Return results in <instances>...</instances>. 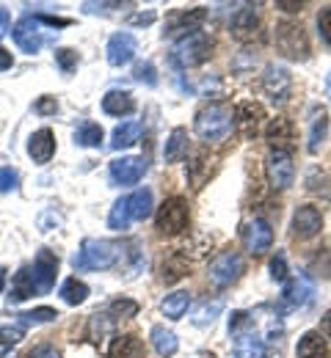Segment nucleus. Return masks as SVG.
<instances>
[{"label": "nucleus", "mask_w": 331, "mask_h": 358, "mask_svg": "<svg viewBox=\"0 0 331 358\" xmlns=\"http://www.w3.org/2000/svg\"><path fill=\"white\" fill-rule=\"evenodd\" d=\"M243 245L254 254V257H262L265 251H271L274 245V229L265 218H254L243 226Z\"/></svg>", "instance_id": "nucleus-13"}, {"label": "nucleus", "mask_w": 331, "mask_h": 358, "mask_svg": "<svg viewBox=\"0 0 331 358\" xmlns=\"http://www.w3.org/2000/svg\"><path fill=\"white\" fill-rule=\"evenodd\" d=\"M25 336V331L20 325H0V345L3 348H11V345H20Z\"/></svg>", "instance_id": "nucleus-42"}, {"label": "nucleus", "mask_w": 331, "mask_h": 358, "mask_svg": "<svg viewBox=\"0 0 331 358\" xmlns=\"http://www.w3.org/2000/svg\"><path fill=\"white\" fill-rule=\"evenodd\" d=\"M188 306H190L188 292H171V295H166V301L160 303V312L166 314L169 320H183L185 312H188Z\"/></svg>", "instance_id": "nucleus-34"}, {"label": "nucleus", "mask_w": 331, "mask_h": 358, "mask_svg": "<svg viewBox=\"0 0 331 358\" xmlns=\"http://www.w3.org/2000/svg\"><path fill=\"white\" fill-rule=\"evenodd\" d=\"M31 295H36V287H34V275H31V268H20V273L14 275L11 281V289H8V303H22L28 301Z\"/></svg>", "instance_id": "nucleus-24"}, {"label": "nucleus", "mask_w": 331, "mask_h": 358, "mask_svg": "<svg viewBox=\"0 0 331 358\" xmlns=\"http://www.w3.org/2000/svg\"><path fill=\"white\" fill-rule=\"evenodd\" d=\"M210 174H213V157L204 155V152H199V155L193 157V163L188 166V179H190V185H193V190H202V185L207 182Z\"/></svg>", "instance_id": "nucleus-30"}, {"label": "nucleus", "mask_w": 331, "mask_h": 358, "mask_svg": "<svg viewBox=\"0 0 331 358\" xmlns=\"http://www.w3.org/2000/svg\"><path fill=\"white\" fill-rule=\"evenodd\" d=\"M185 155H188V130L177 127V130H171L166 146H163V160L166 163H180Z\"/></svg>", "instance_id": "nucleus-25"}, {"label": "nucleus", "mask_w": 331, "mask_h": 358, "mask_svg": "<svg viewBox=\"0 0 331 358\" xmlns=\"http://www.w3.org/2000/svg\"><path fill=\"white\" fill-rule=\"evenodd\" d=\"M111 334H113V317H108V314H94L92 322H89V336H92V342H102V339L111 336Z\"/></svg>", "instance_id": "nucleus-36"}, {"label": "nucleus", "mask_w": 331, "mask_h": 358, "mask_svg": "<svg viewBox=\"0 0 331 358\" xmlns=\"http://www.w3.org/2000/svg\"><path fill=\"white\" fill-rule=\"evenodd\" d=\"M8 31H11V14H8L6 6H0V39H3Z\"/></svg>", "instance_id": "nucleus-50"}, {"label": "nucleus", "mask_w": 331, "mask_h": 358, "mask_svg": "<svg viewBox=\"0 0 331 358\" xmlns=\"http://www.w3.org/2000/svg\"><path fill=\"white\" fill-rule=\"evenodd\" d=\"M276 8L295 14V11H301V8H304V3H295V0H276Z\"/></svg>", "instance_id": "nucleus-51"}, {"label": "nucleus", "mask_w": 331, "mask_h": 358, "mask_svg": "<svg viewBox=\"0 0 331 358\" xmlns=\"http://www.w3.org/2000/svg\"><path fill=\"white\" fill-rule=\"evenodd\" d=\"M108 64L111 66H125V64H130L133 58H136V52H139V42H136V36L133 34H127V31H119V34H113L111 39H108Z\"/></svg>", "instance_id": "nucleus-16"}, {"label": "nucleus", "mask_w": 331, "mask_h": 358, "mask_svg": "<svg viewBox=\"0 0 331 358\" xmlns=\"http://www.w3.org/2000/svg\"><path fill=\"white\" fill-rule=\"evenodd\" d=\"M28 155L39 166L50 163V157L55 155V135H52V130L42 127V130H36V133L31 135L28 138Z\"/></svg>", "instance_id": "nucleus-20"}, {"label": "nucleus", "mask_w": 331, "mask_h": 358, "mask_svg": "<svg viewBox=\"0 0 331 358\" xmlns=\"http://www.w3.org/2000/svg\"><path fill=\"white\" fill-rule=\"evenodd\" d=\"M246 331H251V317L246 312H235L232 320H230V334H232V336H240V334H246Z\"/></svg>", "instance_id": "nucleus-44"}, {"label": "nucleus", "mask_w": 331, "mask_h": 358, "mask_svg": "<svg viewBox=\"0 0 331 358\" xmlns=\"http://www.w3.org/2000/svg\"><path fill=\"white\" fill-rule=\"evenodd\" d=\"M17 185H20V174L11 166H3L0 169V193H11V190H17Z\"/></svg>", "instance_id": "nucleus-43"}, {"label": "nucleus", "mask_w": 331, "mask_h": 358, "mask_svg": "<svg viewBox=\"0 0 331 358\" xmlns=\"http://www.w3.org/2000/svg\"><path fill=\"white\" fill-rule=\"evenodd\" d=\"M284 303L290 306V309H295V306H304L309 298H312V284L307 281V278H295L293 284H287L284 287Z\"/></svg>", "instance_id": "nucleus-31"}, {"label": "nucleus", "mask_w": 331, "mask_h": 358, "mask_svg": "<svg viewBox=\"0 0 331 358\" xmlns=\"http://www.w3.org/2000/svg\"><path fill=\"white\" fill-rule=\"evenodd\" d=\"M190 221V210H188V201L183 196H171L166 199L160 207H157V215H155V226L163 237H177L188 229Z\"/></svg>", "instance_id": "nucleus-5"}, {"label": "nucleus", "mask_w": 331, "mask_h": 358, "mask_svg": "<svg viewBox=\"0 0 331 358\" xmlns=\"http://www.w3.org/2000/svg\"><path fill=\"white\" fill-rule=\"evenodd\" d=\"M55 64L64 75H72L78 69V52L72 47H61V50H55Z\"/></svg>", "instance_id": "nucleus-40"}, {"label": "nucleus", "mask_w": 331, "mask_h": 358, "mask_svg": "<svg viewBox=\"0 0 331 358\" xmlns=\"http://www.w3.org/2000/svg\"><path fill=\"white\" fill-rule=\"evenodd\" d=\"M146 174V160L143 157H119L111 163V179L116 185H136Z\"/></svg>", "instance_id": "nucleus-18"}, {"label": "nucleus", "mask_w": 331, "mask_h": 358, "mask_svg": "<svg viewBox=\"0 0 331 358\" xmlns=\"http://www.w3.org/2000/svg\"><path fill=\"white\" fill-rule=\"evenodd\" d=\"M262 122H265V108L260 102L246 99V102H240L235 108V127L246 141H254L260 135Z\"/></svg>", "instance_id": "nucleus-9"}, {"label": "nucleus", "mask_w": 331, "mask_h": 358, "mask_svg": "<svg viewBox=\"0 0 331 358\" xmlns=\"http://www.w3.org/2000/svg\"><path fill=\"white\" fill-rule=\"evenodd\" d=\"M136 80H139V83H146V86H155V83H157L155 66H152V64H141V66L136 69Z\"/></svg>", "instance_id": "nucleus-48"}, {"label": "nucleus", "mask_w": 331, "mask_h": 358, "mask_svg": "<svg viewBox=\"0 0 331 358\" xmlns=\"http://www.w3.org/2000/svg\"><path fill=\"white\" fill-rule=\"evenodd\" d=\"M3 281H6V270H0V289H3Z\"/></svg>", "instance_id": "nucleus-55"}, {"label": "nucleus", "mask_w": 331, "mask_h": 358, "mask_svg": "<svg viewBox=\"0 0 331 358\" xmlns=\"http://www.w3.org/2000/svg\"><path fill=\"white\" fill-rule=\"evenodd\" d=\"M207 20V8L204 6H193V8H183V11H174L166 22V34L169 36H188V34H196L202 28V22Z\"/></svg>", "instance_id": "nucleus-14"}, {"label": "nucleus", "mask_w": 331, "mask_h": 358, "mask_svg": "<svg viewBox=\"0 0 331 358\" xmlns=\"http://www.w3.org/2000/svg\"><path fill=\"white\" fill-rule=\"evenodd\" d=\"M102 110L108 116H130L136 110V99L130 91H108L102 96Z\"/></svg>", "instance_id": "nucleus-22"}, {"label": "nucleus", "mask_w": 331, "mask_h": 358, "mask_svg": "<svg viewBox=\"0 0 331 358\" xmlns=\"http://www.w3.org/2000/svg\"><path fill=\"white\" fill-rule=\"evenodd\" d=\"M61 298H64V303H69V306H80L86 298H89V284H83L80 278H66L64 284H61V292H58Z\"/></svg>", "instance_id": "nucleus-32"}, {"label": "nucleus", "mask_w": 331, "mask_h": 358, "mask_svg": "<svg viewBox=\"0 0 331 358\" xmlns=\"http://www.w3.org/2000/svg\"><path fill=\"white\" fill-rule=\"evenodd\" d=\"M152 345H155L157 356H163V358H171L177 350H180V339H177V334L169 331V328H163V325H155V328H152Z\"/></svg>", "instance_id": "nucleus-27"}, {"label": "nucleus", "mask_w": 331, "mask_h": 358, "mask_svg": "<svg viewBox=\"0 0 331 358\" xmlns=\"http://www.w3.org/2000/svg\"><path fill=\"white\" fill-rule=\"evenodd\" d=\"M11 36H14L17 47H20L22 52H28V55L39 52V50L50 42V34L45 31V20H42V14H34V17L28 14V17H22V20L14 25Z\"/></svg>", "instance_id": "nucleus-6"}, {"label": "nucleus", "mask_w": 331, "mask_h": 358, "mask_svg": "<svg viewBox=\"0 0 331 358\" xmlns=\"http://www.w3.org/2000/svg\"><path fill=\"white\" fill-rule=\"evenodd\" d=\"M119 257H122V248L116 243L86 237L80 243V251L72 259V265H75V270H108L119 262Z\"/></svg>", "instance_id": "nucleus-2"}, {"label": "nucleus", "mask_w": 331, "mask_h": 358, "mask_svg": "<svg viewBox=\"0 0 331 358\" xmlns=\"http://www.w3.org/2000/svg\"><path fill=\"white\" fill-rule=\"evenodd\" d=\"M125 199V210H127V218L130 224L133 221H146L152 215V207H155V196L149 187H139L133 190L130 196H122Z\"/></svg>", "instance_id": "nucleus-19"}, {"label": "nucleus", "mask_w": 331, "mask_h": 358, "mask_svg": "<svg viewBox=\"0 0 331 358\" xmlns=\"http://www.w3.org/2000/svg\"><path fill=\"white\" fill-rule=\"evenodd\" d=\"M130 22H133V25H149V22H155V14H152V11H146V14H136Z\"/></svg>", "instance_id": "nucleus-53"}, {"label": "nucleus", "mask_w": 331, "mask_h": 358, "mask_svg": "<svg viewBox=\"0 0 331 358\" xmlns=\"http://www.w3.org/2000/svg\"><path fill=\"white\" fill-rule=\"evenodd\" d=\"M185 275H188V262H185V257L171 254L169 259H163V265H160V278H163L166 284H177V281L185 278Z\"/></svg>", "instance_id": "nucleus-33"}, {"label": "nucleus", "mask_w": 331, "mask_h": 358, "mask_svg": "<svg viewBox=\"0 0 331 358\" xmlns=\"http://www.w3.org/2000/svg\"><path fill=\"white\" fill-rule=\"evenodd\" d=\"M224 306H221V301H213V303H204L199 312H196V317H193V322L196 325H213V320L218 317V312H221Z\"/></svg>", "instance_id": "nucleus-41"}, {"label": "nucleus", "mask_w": 331, "mask_h": 358, "mask_svg": "<svg viewBox=\"0 0 331 358\" xmlns=\"http://www.w3.org/2000/svg\"><path fill=\"white\" fill-rule=\"evenodd\" d=\"M108 358H143V342L133 334L113 336V345L108 350Z\"/></svg>", "instance_id": "nucleus-23"}, {"label": "nucleus", "mask_w": 331, "mask_h": 358, "mask_svg": "<svg viewBox=\"0 0 331 358\" xmlns=\"http://www.w3.org/2000/svg\"><path fill=\"white\" fill-rule=\"evenodd\" d=\"M230 31H232V36H235L237 42H243V45L260 42L262 39V22H260L257 8H251V6L240 8L232 17V22H230Z\"/></svg>", "instance_id": "nucleus-10"}, {"label": "nucleus", "mask_w": 331, "mask_h": 358, "mask_svg": "<svg viewBox=\"0 0 331 358\" xmlns=\"http://www.w3.org/2000/svg\"><path fill=\"white\" fill-rule=\"evenodd\" d=\"M271 275H274V281H279V284L287 281V259H284V254H276V257L271 259Z\"/></svg>", "instance_id": "nucleus-46"}, {"label": "nucleus", "mask_w": 331, "mask_h": 358, "mask_svg": "<svg viewBox=\"0 0 331 358\" xmlns=\"http://www.w3.org/2000/svg\"><path fill=\"white\" fill-rule=\"evenodd\" d=\"M139 303L136 301H130V298H113L111 301V306H108V312L113 320H130V317H136L139 314Z\"/></svg>", "instance_id": "nucleus-37"}, {"label": "nucleus", "mask_w": 331, "mask_h": 358, "mask_svg": "<svg viewBox=\"0 0 331 358\" xmlns=\"http://www.w3.org/2000/svg\"><path fill=\"white\" fill-rule=\"evenodd\" d=\"M265 141H268V146H271L274 152H287V155H290V149H293V143H295V127H293V122L284 119V116L271 119V122L265 124Z\"/></svg>", "instance_id": "nucleus-17"}, {"label": "nucleus", "mask_w": 331, "mask_h": 358, "mask_svg": "<svg viewBox=\"0 0 331 358\" xmlns=\"http://www.w3.org/2000/svg\"><path fill=\"white\" fill-rule=\"evenodd\" d=\"M75 143H78V146H86V149L99 146V143H102V127L94 124V122H83V124L75 130Z\"/></svg>", "instance_id": "nucleus-35"}, {"label": "nucleus", "mask_w": 331, "mask_h": 358, "mask_svg": "<svg viewBox=\"0 0 331 358\" xmlns=\"http://www.w3.org/2000/svg\"><path fill=\"white\" fill-rule=\"evenodd\" d=\"M243 257L237 254V251H224V254H218L213 262H210V273H207V278H210V284H216L218 289H224V287H232L237 278L243 275Z\"/></svg>", "instance_id": "nucleus-7"}, {"label": "nucleus", "mask_w": 331, "mask_h": 358, "mask_svg": "<svg viewBox=\"0 0 331 358\" xmlns=\"http://www.w3.org/2000/svg\"><path fill=\"white\" fill-rule=\"evenodd\" d=\"M274 42H276V50L290 61H307L309 58V36H307L301 22H293V20L276 22Z\"/></svg>", "instance_id": "nucleus-3"}, {"label": "nucleus", "mask_w": 331, "mask_h": 358, "mask_svg": "<svg viewBox=\"0 0 331 358\" xmlns=\"http://www.w3.org/2000/svg\"><path fill=\"white\" fill-rule=\"evenodd\" d=\"M108 226H111L113 231H125V229H130V218H127V210H125V199H119V201L111 207Z\"/></svg>", "instance_id": "nucleus-39"}, {"label": "nucleus", "mask_w": 331, "mask_h": 358, "mask_svg": "<svg viewBox=\"0 0 331 358\" xmlns=\"http://www.w3.org/2000/svg\"><path fill=\"white\" fill-rule=\"evenodd\" d=\"M326 135H329V113H326V108H321L315 113V119H312V127H309V143H307L309 155H318V149L323 146Z\"/></svg>", "instance_id": "nucleus-29"}, {"label": "nucleus", "mask_w": 331, "mask_h": 358, "mask_svg": "<svg viewBox=\"0 0 331 358\" xmlns=\"http://www.w3.org/2000/svg\"><path fill=\"white\" fill-rule=\"evenodd\" d=\"M235 358H265V345L254 331L235 336Z\"/></svg>", "instance_id": "nucleus-26"}, {"label": "nucleus", "mask_w": 331, "mask_h": 358, "mask_svg": "<svg viewBox=\"0 0 331 358\" xmlns=\"http://www.w3.org/2000/svg\"><path fill=\"white\" fill-rule=\"evenodd\" d=\"M265 177L274 190H287L295 179V166L287 152H271L265 160Z\"/></svg>", "instance_id": "nucleus-12"}, {"label": "nucleus", "mask_w": 331, "mask_h": 358, "mask_svg": "<svg viewBox=\"0 0 331 358\" xmlns=\"http://www.w3.org/2000/svg\"><path fill=\"white\" fill-rule=\"evenodd\" d=\"M193 130H196V135H199L204 143H218V141H224V138L230 135V130H232V108L224 105V102H210V105H204V108L196 113Z\"/></svg>", "instance_id": "nucleus-1"}, {"label": "nucleus", "mask_w": 331, "mask_h": 358, "mask_svg": "<svg viewBox=\"0 0 331 358\" xmlns=\"http://www.w3.org/2000/svg\"><path fill=\"white\" fill-rule=\"evenodd\" d=\"M295 358H329V345L321 331H307L295 348Z\"/></svg>", "instance_id": "nucleus-21"}, {"label": "nucleus", "mask_w": 331, "mask_h": 358, "mask_svg": "<svg viewBox=\"0 0 331 358\" xmlns=\"http://www.w3.org/2000/svg\"><path fill=\"white\" fill-rule=\"evenodd\" d=\"M318 31L323 36V42L331 45V6H323L321 14H318Z\"/></svg>", "instance_id": "nucleus-45"}, {"label": "nucleus", "mask_w": 331, "mask_h": 358, "mask_svg": "<svg viewBox=\"0 0 331 358\" xmlns=\"http://www.w3.org/2000/svg\"><path fill=\"white\" fill-rule=\"evenodd\" d=\"M210 50H213V39L204 34V31H196V34H188V36H180L174 42V50H171V61L183 69L188 66H199L210 58Z\"/></svg>", "instance_id": "nucleus-4"}, {"label": "nucleus", "mask_w": 331, "mask_h": 358, "mask_svg": "<svg viewBox=\"0 0 331 358\" xmlns=\"http://www.w3.org/2000/svg\"><path fill=\"white\" fill-rule=\"evenodd\" d=\"M290 229H293V237H298V240H312V237L321 234V229H323V215H321L318 207L304 204V207L295 210Z\"/></svg>", "instance_id": "nucleus-15"}, {"label": "nucleus", "mask_w": 331, "mask_h": 358, "mask_svg": "<svg viewBox=\"0 0 331 358\" xmlns=\"http://www.w3.org/2000/svg\"><path fill=\"white\" fill-rule=\"evenodd\" d=\"M28 358H61V353L52 348V345H39V348H34Z\"/></svg>", "instance_id": "nucleus-49"}, {"label": "nucleus", "mask_w": 331, "mask_h": 358, "mask_svg": "<svg viewBox=\"0 0 331 358\" xmlns=\"http://www.w3.org/2000/svg\"><path fill=\"white\" fill-rule=\"evenodd\" d=\"M143 127L141 122H122L116 130H113V135H111V149H127V146H133L139 138H141Z\"/></svg>", "instance_id": "nucleus-28"}, {"label": "nucleus", "mask_w": 331, "mask_h": 358, "mask_svg": "<svg viewBox=\"0 0 331 358\" xmlns=\"http://www.w3.org/2000/svg\"><path fill=\"white\" fill-rule=\"evenodd\" d=\"M262 91L276 105L287 102L290 99V91H293V75H290V69L279 66V64H268L265 66V75H262Z\"/></svg>", "instance_id": "nucleus-8"}, {"label": "nucleus", "mask_w": 331, "mask_h": 358, "mask_svg": "<svg viewBox=\"0 0 331 358\" xmlns=\"http://www.w3.org/2000/svg\"><path fill=\"white\" fill-rule=\"evenodd\" d=\"M321 331H323V336H326V339H331V309L326 312L323 322H321Z\"/></svg>", "instance_id": "nucleus-54"}, {"label": "nucleus", "mask_w": 331, "mask_h": 358, "mask_svg": "<svg viewBox=\"0 0 331 358\" xmlns=\"http://www.w3.org/2000/svg\"><path fill=\"white\" fill-rule=\"evenodd\" d=\"M31 275H34L36 295H48L50 289L55 287V275H58V257H55L50 248H42V251L36 254V259H34Z\"/></svg>", "instance_id": "nucleus-11"}, {"label": "nucleus", "mask_w": 331, "mask_h": 358, "mask_svg": "<svg viewBox=\"0 0 331 358\" xmlns=\"http://www.w3.org/2000/svg\"><path fill=\"white\" fill-rule=\"evenodd\" d=\"M34 110H36L39 116H52V113L58 110V102H55V96H39V99L34 102Z\"/></svg>", "instance_id": "nucleus-47"}, {"label": "nucleus", "mask_w": 331, "mask_h": 358, "mask_svg": "<svg viewBox=\"0 0 331 358\" xmlns=\"http://www.w3.org/2000/svg\"><path fill=\"white\" fill-rule=\"evenodd\" d=\"M14 66V55L6 50V47H0V72H6V69H11Z\"/></svg>", "instance_id": "nucleus-52"}, {"label": "nucleus", "mask_w": 331, "mask_h": 358, "mask_svg": "<svg viewBox=\"0 0 331 358\" xmlns=\"http://www.w3.org/2000/svg\"><path fill=\"white\" fill-rule=\"evenodd\" d=\"M20 317V322L22 325H42V322H52L58 312L55 309H50V306H39V309H34V312H22L17 314Z\"/></svg>", "instance_id": "nucleus-38"}]
</instances>
